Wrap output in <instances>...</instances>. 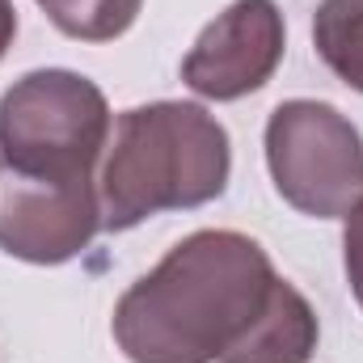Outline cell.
I'll use <instances>...</instances> for the list:
<instances>
[{"mask_svg": "<svg viewBox=\"0 0 363 363\" xmlns=\"http://www.w3.org/2000/svg\"><path fill=\"white\" fill-rule=\"evenodd\" d=\"M271 254L233 228L178 241L114 304V342L131 363H220L274 287Z\"/></svg>", "mask_w": 363, "mask_h": 363, "instance_id": "6da1fadb", "label": "cell"}, {"mask_svg": "<svg viewBox=\"0 0 363 363\" xmlns=\"http://www.w3.org/2000/svg\"><path fill=\"white\" fill-rule=\"evenodd\" d=\"M267 165L283 203L338 220L363 194V135L338 106L291 97L267 118Z\"/></svg>", "mask_w": 363, "mask_h": 363, "instance_id": "277c9868", "label": "cell"}, {"mask_svg": "<svg viewBox=\"0 0 363 363\" xmlns=\"http://www.w3.org/2000/svg\"><path fill=\"white\" fill-rule=\"evenodd\" d=\"M13 34H17V9H13V0H0V60L13 47Z\"/></svg>", "mask_w": 363, "mask_h": 363, "instance_id": "8fae6325", "label": "cell"}, {"mask_svg": "<svg viewBox=\"0 0 363 363\" xmlns=\"http://www.w3.org/2000/svg\"><path fill=\"white\" fill-rule=\"evenodd\" d=\"M313 47L338 81L363 93V0H321L313 13Z\"/></svg>", "mask_w": 363, "mask_h": 363, "instance_id": "ba28073f", "label": "cell"}, {"mask_svg": "<svg viewBox=\"0 0 363 363\" xmlns=\"http://www.w3.org/2000/svg\"><path fill=\"white\" fill-rule=\"evenodd\" d=\"M347 228H342V262H347V283H351V296L359 300L363 308V194L355 199V207L342 216Z\"/></svg>", "mask_w": 363, "mask_h": 363, "instance_id": "30bf717a", "label": "cell"}, {"mask_svg": "<svg viewBox=\"0 0 363 363\" xmlns=\"http://www.w3.org/2000/svg\"><path fill=\"white\" fill-rule=\"evenodd\" d=\"M287 30L274 0H233L182 60V81L207 101L258 93L283 64Z\"/></svg>", "mask_w": 363, "mask_h": 363, "instance_id": "8992f818", "label": "cell"}, {"mask_svg": "<svg viewBox=\"0 0 363 363\" xmlns=\"http://www.w3.org/2000/svg\"><path fill=\"white\" fill-rule=\"evenodd\" d=\"M101 233L93 178H51L0 161V250L34 267L72 262Z\"/></svg>", "mask_w": 363, "mask_h": 363, "instance_id": "5b68a950", "label": "cell"}, {"mask_svg": "<svg viewBox=\"0 0 363 363\" xmlns=\"http://www.w3.org/2000/svg\"><path fill=\"white\" fill-rule=\"evenodd\" d=\"M317 338H321V325L313 304L287 279H274L262 313L220 355V363H308L317 351Z\"/></svg>", "mask_w": 363, "mask_h": 363, "instance_id": "52a82bcc", "label": "cell"}, {"mask_svg": "<svg viewBox=\"0 0 363 363\" xmlns=\"http://www.w3.org/2000/svg\"><path fill=\"white\" fill-rule=\"evenodd\" d=\"M97 182L101 228L127 233L161 211H190L224 194L233 144L216 114L194 101L123 110Z\"/></svg>", "mask_w": 363, "mask_h": 363, "instance_id": "7a4b0ae2", "label": "cell"}, {"mask_svg": "<svg viewBox=\"0 0 363 363\" xmlns=\"http://www.w3.org/2000/svg\"><path fill=\"white\" fill-rule=\"evenodd\" d=\"M38 9L68 38H81V43H114L118 34H127L135 26L144 0H38Z\"/></svg>", "mask_w": 363, "mask_h": 363, "instance_id": "9c48e42d", "label": "cell"}, {"mask_svg": "<svg viewBox=\"0 0 363 363\" xmlns=\"http://www.w3.org/2000/svg\"><path fill=\"white\" fill-rule=\"evenodd\" d=\"M106 140V93L81 72L38 68L0 97V161L17 169L51 178H93Z\"/></svg>", "mask_w": 363, "mask_h": 363, "instance_id": "3957f363", "label": "cell"}]
</instances>
